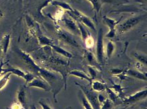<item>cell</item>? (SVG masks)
I'll use <instances>...</instances> for the list:
<instances>
[{
  "label": "cell",
  "instance_id": "cell-6",
  "mask_svg": "<svg viewBox=\"0 0 147 109\" xmlns=\"http://www.w3.org/2000/svg\"><path fill=\"white\" fill-rule=\"evenodd\" d=\"M122 17H121V18L119 20H115L112 18H109L107 16H104L103 17V22L109 27V31L108 33L107 34L106 38L107 39H113L116 35V32H117V26L119 24V22H121Z\"/></svg>",
  "mask_w": 147,
  "mask_h": 109
},
{
  "label": "cell",
  "instance_id": "cell-41",
  "mask_svg": "<svg viewBox=\"0 0 147 109\" xmlns=\"http://www.w3.org/2000/svg\"><path fill=\"white\" fill-rule=\"evenodd\" d=\"M127 108V106H125V107H123V108H121L120 109H126Z\"/></svg>",
  "mask_w": 147,
  "mask_h": 109
},
{
  "label": "cell",
  "instance_id": "cell-26",
  "mask_svg": "<svg viewBox=\"0 0 147 109\" xmlns=\"http://www.w3.org/2000/svg\"><path fill=\"white\" fill-rule=\"evenodd\" d=\"M111 84H112V86H111V88H113V89L115 90L116 92H117V94L119 96V97L120 98H123L124 97V93H123V89L121 87V84H115L113 81H111Z\"/></svg>",
  "mask_w": 147,
  "mask_h": 109
},
{
  "label": "cell",
  "instance_id": "cell-16",
  "mask_svg": "<svg viewBox=\"0 0 147 109\" xmlns=\"http://www.w3.org/2000/svg\"><path fill=\"white\" fill-rule=\"evenodd\" d=\"M10 35H5L3 36L1 40V42L0 43V45H1V50L2 52L4 54H6L7 51H8L9 46H10Z\"/></svg>",
  "mask_w": 147,
  "mask_h": 109
},
{
  "label": "cell",
  "instance_id": "cell-7",
  "mask_svg": "<svg viewBox=\"0 0 147 109\" xmlns=\"http://www.w3.org/2000/svg\"><path fill=\"white\" fill-rule=\"evenodd\" d=\"M64 26L69 33L73 34L74 35H80V32L77 26V22L72 18L65 17L63 19Z\"/></svg>",
  "mask_w": 147,
  "mask_h": 109
},
{
  "label": "cell",
  "instance_id": "cell-15",
  "mask_svg": "<svg viewBox=\"0 0 147 109\" xmlns=\"http://www.w3.org/2000/svg\"><path fill=\"white\" fill-rule=\"evenodd\" d=\"M50 47L53 49V50L54 51H55L56 53H57L58 54H61L62 56H64V57L69 58V59L72 58L73 57L72 53H71L70 52L67 51H66L65 49H64L63 48L61 47L58 46V45H56L54 44V45H52Z\"/></svg>",
  "mask_w": 147,
  "mask_h": 109
},
{
  "label": "cell",
  "instance_id": "cell-25",
  "mask_svg": "<svg viewBox=\"0 0 147 109\" xmlns=\"http://www.w3.org/2000/svg\"><path fill=\"white\" fill-rule=\"evenodd\" d=\"M115 47L113 42L111 41H109L107 45L106 51H105V54H106L105 55L107 56L108 59H110L111 57V56H112V54L115 51Z\"/></svg>",
  "mask_w": 147,
  "mask_h": 109
},
{
  "label": "cell",
  "instance_id": "cell-10",
  "mask_svg": "<svg viewBox=\"0 0 147 109\" xmlns=\"http://www.w3.org/2000/svg\"><path fill=\"white\" fill-rule=\"evenodd\" d=\"M27 87H35L41 88V89L45 90V91L50 92L51 91V88L49 84L47 83L46 81L41 79L39 77H35L31 82L27 84Z\"/></svg>",
  "mask_w": 147,
  "mask_h": 109
},
{
  "label": "cell",
  "instance_id": "cell-38",
  "mask_svg": "<svg viewBox=\"0 0 147 109\" xmlns=\"http://www.w3.org/2000/svg\"><path fill=\"white\" fill-rule=\"evenodd\" d=\"M29 109H37V108H36V106H35V105L34 104H32L31 106H30V108H29Z\"/></svg>",
  "mask_w": 147,
  "mask_h": 109
},
{
  "label": "cell",
  "instance_id": "cell-14",
  "mask_svg": "<svg viewBox=\"0 0 147 109\" xmlns=\"http://www.w3.org/2000/svg\"><path fill=\"white\" fill-rule=\"evenodd\" d=\"M68 75H69V76H73L77 77V78H80L81 79H82V80H87L88 82H90V84H91L92 81H93L91 78H90V77L89 76H88V75L85 74L84 72H83V71L80 70L71 71L70 72L68 73Z\"/></svg>",
  "mask_w": 147,
  "mask_h": 109
},
{
  "label": "cell",
  "instance_id": "cell-30",
  "mask_svg": "<svg viewBox=\"0 0 147 109\" xmlns=\"http://www.w3.org/2000/svg\"><path fill=\"white\" fill-rule=\"evenodd\" d=\"M84 43L85 44H86V47H87L88 49H92L94 47V43H94V39L92 37L91 35H90L89 37H88V38L84 41Z\"/></svg>",
  "mask_w": 147,
  "mask_h": 109
},
{
  "label": "cell",
  "instance_id": "cell-17",
  "mask_svg": "<svg viewBox=\"0 0 147 109\" xmlns=\"http://www.w3.org/2000/svg\"><path fill=\"white\" fill-rule=\"evenodd\" d=\"M7 73H11L12 74H14L16 76L20 77V78H23L25 76V73L19 69L17 68H13V67H8L7 69H2V75H4Z\"/></svg>",
  "mask_w": 147,
  "mask_h": 109
},
{
  "label": "cell",
  "instance_id": "cell-35",
  "mask_svg": "<svg viewBox=\"0 0 147 109\" xmlns=\"http://www.w3.org/2000/svg\"><path fill=\"white\" fill-rule=\"evenodd\" d=\"M11 108L12 109H25L23 107H22V106L19 104V103H15V104H12V106H11Z\"/></svg>",
  "mask_w": 147,
  "mask_h": 109
},
{
  "label": "cell",
  "instance_id": "cell-4",
  "mask_svg": "<svg viewBox=\"0 0 147 109\" xmlns=\"http://www.w3.org/2000/svg\"><path fill=\"white\" fill-rule=\"evenodd\" d=\"M68 14L70 17L73 18L75 21L80 22L83 25L87 26L89 29L93 30L94 31H96V26L95 24L86 15H84L83 13L80 12L77 10H73V12H68Z\"/></svg>",
  "mask_w": 147,
  "mask_h": 109
},
{
  "label": "cell",
  "instance_id": "cell-36",
  "mask_svg": "<svg viewBox=\"0 0 147 109\" xmlns=\"http://www.w3.org/2000/svg\"><path fill=\"white\" fill-rule=\"evenodd\" d=\"M98 100L101 104H102V103L105 100V99H106V98L102 94H98Z\"/></svg>",
  "mask_w": 147,
  "mask_h": 109
},
{
  "label": "cell",
  "instance_id": "cell-29",
  "mask_svg": "<svg viewBox=\"0 0 147 109\" xmlns=\"http://www.w3.org/2000/svg\"><path fill=\"white\" fill-rule=\"evenodd\" d=\"M100 109H112L114 106V103L109 98L105 99V100L102 103Z\"/></svg>",
  "mask_w": 147,
  "mask_h": 109
},
{
  "label": "cell",
  "instance_id": "cell-1",
  "mask_svg": "<svg viewBox=\"0 0 147 109\" xmlns=\"http://www.w3.org/2000/svg\"><path fill=\"white\" fill-rule=\"evenodd\" d=\"M35 75L43 79L49 84V86L51 88V90L53 92L54 100H55V102H57L56 96L61 90L63 84H65L63 78L53 71L48 70V69L40 66L37 67Z\"/></svg>",
  "mask_w": 147,
  "mask_h": 109
},
{
  "label": "cell",
  "instance_id": "cell-12",
  "mask_svg": "<svg viewBox=\"0 0 147 109\" xmlns=\"http://www.w3.org/2000/svg\"><path fill=\"white\" fill-rule=\"evenodd\" d=\"M17 99H18V103L21 105L25 109L28 108V100L27 98V93H26L25 86H20L18 91V95H17Z\"/></svg>",
  "mask_w": 147,
  "mask_h": 109
},
{
  "label": "cell",
  "instance_id": "cell-8",
  "mask_svg": "<svg viewBox=\"0 0 147 109\" xmlns=\"http://www.w3.org/2000/svg\"><path fill=\"white\" fill-rule=\"evenodd\" d=\"M146 98V89L145 88L144 90H140V91L137 92L134 94L129 96V97L126 98L122 100L124 104L126 105L133 104H135L139 101L144 100Z\"/></svg>",
  "mask_w": 147,
  "mask_h": 109
},
{
  "label": "cell",
  "instance_id": "cell-28",
  "mask_svg": "<svg viewBox=\"0 0 147 109\" xmlns=\"http://www.w3.org/2000/svg\"><path fill=\"white\" fill-rule=\"evenodd\" d=\"M134 57L136 58V59L142 63V65H144L146 66L147 64V57L145 54L139 53H136L134 54Z\"/></svg>",
  "mask_w": 147,
  "mask_h": 109
},
{
  "label": "cell",
  "instance_id": "cell-5",
  "mask_svg": "<svg viewBox=\"0 0 147 109\" xmlns=\"http://www.w3.org/2000/svg\"><path fill=\"white\" fill-rule=\"evenodd\" d=\"M105 50L104 47V32L100 29L97 35L96 41V59L100 64L105 63Z\"/></svg>",
  "mask_w": 147,
  "mask_h": 109
},
{
  "label": "cell",
  "instance_id": "cell-42",
  "mask_svg": "<svg viewBox=\"0 0 147 109\" xmlns=\"http://www.w3.org/2000/svg\"><path fill=\"white\" fill-rule=\"evenodd\" d=\"M5 109H12V108H11V107H7Z\"/></svg>",
  "mask_w": 147,
  "mask_h": 109
},
{
  "label": "cell",
  "instance_id": "cell-23",
  "mask_svg": "<svg viewBox=\"0 0 147 109\" xmlns=\"http://www.w3.org/2000/svg\"><path fill=\"white\" fill-rule=\"evenodd\" d=\"M78 95H79V98H80L81 102H82L83 106H84V108L85 109H93L92 108V106H91V104H90V102H88V100H87V98H86V97L85 96L84 94L83 93L82 90H80Z\"/></svg>",
  "mask_w": 147,
  "mask_h": 109
},
{
  "label": "cell",
  "instance_id": "cell-21",
  "mask_svg": "<svg viewBox=\"0 0 147 109\" xmlns=\"http://www.w3.org/2000/svg\"><path fill=\"white\" fill-rule=\"evenodd\" d=\"M76 22H77V26H78L79 28V30H80V36L82 37L83 41H84L90 35V33L88 31V30L85 28L84 25H83L82 24H81L80 22L76 21Z\"/></svg>",
  "mask_w": 147,
  "mask_h": 109
},
{
  "label": "cell",
  "instance_id": "cell-27",
  "mask_svg": "<svg viewBox=\"0 0 147 109\" xmlns=\"http://www.w3.org/2000/svg\"><path fill=\"white\" fill-rule=\"evenodd\" d=\"M11 75H12L11 73H7V74L3 75L2 78L0 79V90H2L5 87V85H6L9 80H10Z\"/></svg>",
  "mask_w": 147,
  "mask_h": 109
},
{
  "label": "cell",
  "instance_id": "cell-40",
  "mask_svg": "<svg viewBox=\"0 0 147 109\" xmlns=\"http://www.w3.org/2000/svg\"><path fill=\"white\" fill-rule=\"evenodd\" d=\"M3 16V14H2V12H1V11H0V18H1V17Z\"/></svg>",
  "mask_w": 147,
  "mask_h": 109
},
{
  "label": "cell",
  "instance_id": "cell-31",
  "mask_svg": "<svg viewBox=\"0 0 147 109\" xmlns=\"http://www.w3.org/2000/svg\"><path fill=\"white\" fill-rule=\"evenodd\" d=\"M35 77H37V76H35V74H32V73H31V72L25 73V76H24V80L26 81V85H27V84H29V82H31V81L35 78Z\"/></svg>",
  "mask_w": 147,
  "mask_h": 109
},
{
  "label": "cell",
  "instance_id": "cell-13",
  "mask_svg": "<svg viewBox=\"0 0 147 109\" xmlns=\"http://www.w3.org/2000/svg\"><path fill=\"white\" fill-rule=\"evenodd\" d=\"M126 74H127V76H128L133 77V78L138 79V80H147V77L146 74H144V73L140 72V71L138 70H135V69H128V70H126Z\"/></svg>",
  "mask_w": 147,
  "mask_h": 109
},
{
  "label": "cell",
  "instance_id": "cell-2",
  "mask_svg": "<svg viewBox=\"0 0 147 109\" xmlns=\"http://www.w3.org/2000/svg\"><path fill=\"white\" fill-rule=\"evenodd\" d=\"M145 16H146L142 15V16L131 17V18H128V19L125 20L124 22L119 24L117 31H118V33L120 35H123V34L126 33L127 32L131 31L136 26L138 25L139 23H140Z\"/></svg>",
  "mask_w": 147,
  "mask_h": 109
},
{
  "label": "cell",
  "instance_id": "cell-18",
  "mask_svg": "<svg viewBox=\"0 0 147 109\" xmlns=\"http://www.w3.org/2000/svg\"><path fill=\"white\" fill-rule=\"evenodd\" d=\"M92 86V89L94 90L96 92H104L106 89L107 85L102 82H99V81H92V84H90Z\"/></svg>",
  "mask_w": 147,
  "mask_h": 109
},
{
  "label": "cell",
  "instance_id": "cell-19",
  "mask_svg": "<svg viewBox=\"0 0 147 109\" xmlns=\"http://www.w3.org/2000/svg\"><path fill=\"white\" fill-rule=\"evenodd\" d=\"M105 90H106L107 95H108V96H109V98L114 103V104H118V103H119V98H120L119 97V96L117 94V93L114 92L112 90H111V88H109L107 86H106V89H105Z\"/></svg>",
  "mask_w": 147,
  "mask_h": 109
},
{
  "label": "cell",
  "instance_id": "cell-32",
  "mask_svg": "<svg viewBox=\"0 0 147 109\" xmlns=\"http://www.w3.org/2000/svg\"><path fill=\"white\" fill-rule=\"evenodd\" d=\"M88 71H89V76L90 77V78H91L92 80H94L95 78H96V69L93 67L90 66V65H88Z\"/></svg>",
  "mask_w": 147,
  "mask_h": 109
},
{
  "label": "cell",
  "instance_id": "cell-37",
  "mask_svg": "<svg viewBox=\"0 0 147 109\" xmlns=\"http://www.w3.org/2000/svg\"><path fill=\"white\" fill-rule=\"evenodd\" d=\"M26 20H27V24L29 26H33V21H32V20L31 19V18H30L29 16H26Z\"/></svg>",
  "mask_w": 147,
  "mask_h": 109
},
{
  "label": "cell",
  "instance_id": "cell-9",
  "mask_svg": "<svg viewBox=\"0 0 147 109\" xmlns=\"http://www.w3.org/2000/svg\"><path fill=\"white\" fill-rule=\"evenodd\" d=\"M56 33H57L56 34H57L59 39H61L64 43L73 47H80V45L77 43V41L71 37L70 34L68 33V32L64 31L61 29H58L57 31H56Z\"/></svg>",
  "mask_w": 147,
  "mask_h": 109
},
{
  "label": "cell",
  "instance_id": "cell-33",
  "mask_svg": "<svg viewBox=\"0 0 147 109\" xmlns=\"http://www.w3.org/2000/svg\"><path fill=\"white\" fill-rule=\"evenodd\" d=\"M39 104L42 107V109H52V107L50 106V105L47 102L46 100L45 99H41L39 101Z\"/></svg>",
  "mask_w": 147,
  "mask_h": 109
},
{
  "label": "cell",
  "instance_id": "cell-22",
  "mask_svg": "<svg viewBox=\"0 0 147 109\" xmlns=\"http://www.w3.org/2000/svg\"><path fill=\"white\" fill-rule=\"evenodd\" d=\"M38 41H39V44L41 46H46V47H50L52 45H54L52 41L50 39L48 38L46 36H39L38 37Z\"/></svg>",
  "mask_w": 147,
  "mask_h": 109
},
{
  "label": "cell",
  "instance_id": "cell-3",
  "mask_svg": "<svg viewBox=\"0 0 147 109\" xmlns=\"http://www.w3.org/2000/svg\"><path fill=\"white\" fill-rule=\"evenodd\" d=\"M77 85L79 87H80L81 90L83 92V93L84 94L85 96L86 97V98L88 100V102H90V104H91L93 109H100L101 108V104L100 103L98 100V93L96 92H95L93 90L92 88H90L88 86H82L81 84H79L76 83L75 84Z\"/></svg>",
  "mask_w": 147,
  "mask_h": 109
},
{
  "label": "cell",
  "instance_id": "cell-43",
  "mask_svg": "<svg viewBox=\"0 0 147 109\" xmlns=\"http://www.w3.org/2000/svg\"><path fill=\"white\" fill-rule=\"evenodd\" d=\"M69 1H73V0H69Z\"/></svg>",
  "mask_w": 147,
  "mask_h": 109
},
{
  "label": "cell",
  "instance_id": "cell-11",
  "mask_svg": "<svg viewBox=\"0 0 147 109\" xmlns=\"http://www.w3.org/2000/svg\"><path fill=\"white\" fill-rule=\"evenodd\" d=\"M84 59L89 64L90 66L95 67L96 69L101 70L100 64L97 61L96 57H95L94 54L91 51L88 50L84 51Z\"/></svg>",
  "mask_w": 147,
  "mask_h": 109
},
{
  "label": "cell",
  "instance_id": "cell-39",
  "mask_svg": "<svg viewBox=\"0 0 147 109\" xmlns=\"http://www.w3.org/2000/svg\"><path fill=\"white\" fill-rule=\"evenodd\" d=\"M1 53H2V50H1V45H0V59H1Z\"/></svg>",
  "mask_w": 147,
  "mask_h": 109
},
{
  "label": "cell",
  "instance_id": "cell-20",
  "mask_svg": "<svg viewBox=\"0 0 147 109\" xmlns=\"http://www.w3.org/2000/svg\"><path fill=\"white\" fill-rule=\"evenodd\" d=\"M51 3H52V5H54V6L60 7L61 8L64 9V10H67V12H73V10H74V9H73L72 7H71V6L69 4V3L64 2V1H57V0H54V1H52Z\"/></svg>",
  "mask_w": 147,
  "mask_h": 109
},
{
  "label": "cell",
  "instance_id": "cell-34",
  "mask_svg": "<svg viewBox=\"0 0 147 109\" xmlns=\"http://www.w3.org/2000/svg\"><path fill=\"white\" fill-rule=\"evenodd\" d=\"M124 70L122 69H119V68H114L111 69V74L113 76H117V75L121 74Z\"/></svg>",
  "mask_w": 147,
  "mask_h": 109
},
{
  "label": "cell",
  "instance_id": "cell-24",
  "mask_svg": "<svg viewBox=\"0 0 147 109\" xmlns=\"http://www.w3.org/2000/svg\"><path fill=\"white\" fill-rule=\"evenodd\" d=\"M89 1L90 3H92V6H93V9L94 10V12H95V18L96 17V15L101 10L102 7V1L101 0H88Z\"/></svg>",
  "mask_w": 147,
  "mask_h": 109
}]
</instances>
